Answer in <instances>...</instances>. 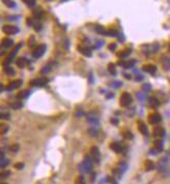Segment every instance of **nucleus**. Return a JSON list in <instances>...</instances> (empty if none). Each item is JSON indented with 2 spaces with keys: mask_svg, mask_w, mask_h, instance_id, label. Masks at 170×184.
I'll list each match as a JSON object with an SVG mask.
<instances>
[{
  "mask_svg": "<svg viewBox=\"0 0 170 184\" xmlns=\"http://www.w3.org/2000/svg\"><path fill=\"white\" fill-rule=\"evenodd\" d=\"M46 50H47L46 45H40V46L35 47L34 49H33V51H32L33 58H35V59H38L40 57H42L44 54H45Z\"/></svg>",
  "mask_w": 170,
  "mask_h": 184,
  "instance_id": "obj_4",
  "label": "nucleus"
},
{
  "mask_svg": "<svg viewBox=\"0 0 170 184\" xmlns=\"http://www.w3.org/2000/svg\"><path fill=\"white\" fill-rule=\"evenodd\" d=\"M151 85L149 84H146V85H143V87H142V89L144 90V91H148V90H151Z\"/></svg>",
  "mask_w": 170,
  "mask_h": 184,
  "instance_id": "obj_44",
  "label": "nucleus"
},
{
  "mask_svg": "<svg viewBox=\"0 0 170 184\" xmlns=\"http://www.w3.org/2000/svg\"><path fill=\"white\" fill-rule=\"evenodd\" d=\"M78 51L80 52L82 55H84V56H86V57H90V56H91V51H90V49H88L87 47L79 46L78 47Z\"/></svg>",
  "mask_w": 170,
  "mask_h": 184,
  "instance_id": "obj_14",
  "label": "nucleus"
},
{
  "mask_svg": "<svg viewBox=\"0 0 170 184\" xmlns=\"http://www.w3.org/2000/svg\"><path fill=\"white\" fill-rule=\"evenodd\" d=\"M11 175V172L9 171H3V172H0V180H4V179L8 178Z\"/></svg>",
  "mask_w": 170,
  "mask_h": 184,
  "instance_id": "obj_29",
  "label": "nucleus"
},
{
  "mask_svg": "<svg viewBox=\"0 0 170 184\" xmlns=\"http://www.w3.org/2000/svg\"><path fill=\"white\" fill-rule=\"evenodd\" d=\"M131 53H132V50H131V49L124 50V51H122L118 54V57H119V58H127V57L130 56V54H131Z\"/></svg>",
  "mask_w": 170,
  "mask_h": 184,
  "instance_id": "obj_23",
  "label": "nucleus"
},
{
  "mask_svg": "<svg viewBox=\"0 0 170 184\" xmlns=\"http://www.w3.org/2000/svg\"><path fill=\"white\" fill-rule=\"evenodd\" d=\"M0 184H6V183H0Z\"/></svg>",
  "mask_w": 170,
  "mask_h": 184,
  "instance_id": "obj_50",
  "label": "nucleus"
},
{
  "mask_svg": "<svg viewBox=\"0 0 170 184\" xmlns=\"http://www.w3.org/2000/svg\"><path fill=\"white\" fill-rule=\"evenodd\" d=\"M143 71L151 73V75H155V73L157 71V66L154 64H146L143 66Z\"/></svg>",
  "mask_w": 170,
  "mask_h": 184,
  "instance_id": "obj_12",
  "label": "nucleus"
},
{
  "mask_svg": "<svg viewBox=\"0 0 170 184\" xmlns=\"http://www.w3.org/2000/svg\"><path fill=\"white\" fill-rule=\"evenodd\" d=\"M95 30L99 33V34L106 35V30H105V28H104V26H102V25H95Z\"/></svg>",
  "mask_w": 170,
  "mask_h": 184,
  "instance_id": "obj_24",
  "label": "nucleus"
},
{
  "mask_svg": "<svg viewBox=\"0 0 170 184\" xmlns=\"http://www.w3.org/2000/svg\"><path fill=\"white\" fill-rule=\"evenodd\" d=\"M22 1H23L25 4H27L28 6H30V7H33V6L35 5V3H36L35 0H22Z\"/></svg>",
  "mask_w": 170,
  "mask_h": 184,
  "instance_id": "obj_34",
  "label": "nucleus"
},
{
  "mask_svg": "<svg viewBox=\"0 0 170 184\" xmlns=\"http://www.w3.org/2000/svg\"><path fill=\"white\" fill-rule=\"evenodd\" d=\"M28 63H29V62L26 60V58H18V59H17V61H16L17 66H18V67H20V68L25 67V66H26Z\"/></svg>",
  "mask_w": 170,
  "mask_h": 184,
  "instance_id": "obj_18",
  "label": "nucleus"
},
{
  "mask_svg": "<svg viewBox=\"0 0 170 184\" xmlns=\"http://www.w3.org/2000/svg\"><path fill=\"white\" fill-rule=\"evenodd\" d=\"M79 169L82 173H89L92 170V160L90 157H86L84 161L79 165Z\"/></svg>",
  "mask_w": 170,
  "mask_h": 184,
  "instance_id": "obj_2",
  "label": "nucleus"
},
{
  "mask_svg": "<svg viewBox=\"0 0 170 184\" xmlns=\"http://www.w3.org/2000/svg\"><path fill=\"white\" fill-rule=\"evenodd\" d=\"M19 149H20V146L18 145V144H13V145H11V146H9V150H11V152L19 151Z\"/></svg>",
  "mask_w": 170,
  "mask_h": 184,
  "instance_id": "obj_35",
  "label": "nucleus"
},
{
  "mask_svg": "<svg viewBox=\"0 0 170 184\" xmlns=\"http://www.w3.org/2000/svg\"><path fill=\"white\" fill-rule=\"evenodd\" d=\"M13 45H14V41L11 39V38H3L2 41H1V47H3L4 49L11 48Z\"/></svg>",
  "mask_w": 170,
  "mask_h": 184,
  "instance_id": "obj_16",
  "label": "nucleus"
},
{
  "mask_svg": "<svg viewBox=\"0 0 170 184\" xmlns=\"http://www.w3.org/2000/svg\"><path fill=\"white\" fill-rule=\"evenodd\" d=\"M8 163H9V161H8L7 159H5L4 157L1 158V159H0V168H4V167H6V165H8Z\"/></svg>",
  "mask_w": 170,
  "mask_h": 184,
  "instance_id": "obj_36",
  "label": "nucleus"
},
{
  "mask_svg": "<svg viewBox=\"0 0 170 184\" xmlns=\"http://www.w3.org/2000/svg\"><path fill=\"white\" fill-rule=\"evenodd\" d=\"M111 123H112V124H114V125H117L118 124V119H117V118H115V117H113V118H111Z\"/></svg>",
  "mask_w": 170,
  "mask_h": 184,
  "instance_id": "obj_43",
  "label": "nucleus"
},
{
  "mask_svg": "<svg viewBox=\"0 0 170 184\" xmlns=\"http://www.w3.org/2000/svg\"><path fill=\"white\" fill-rule=\"evenodd\" d=\"M116 47H117V45H116L115 43H110L108 46V49L110 50V51H114V50L116 49Z\"/></svg>",
  "mask_w": 170,
  "mask_h": 184,
  "instance_id": "obj_42",
  "label": "nucleus"
},
{
  "mask_svg": "<svg viewBox=\"0 0 170 184\" xmlns=\"http://www.w3.org/2000/svg\"><path fill=\"white\" fill-rule=\"evenodd\" d=\"M124 77L127 79H131V76H130V75H124Z\"/></svg>",
  "mask_w": 170,
  "mask_h": 184,
  "instance_id": "obj_49",
  "label": "nucleus"
},
{
  "mask_svg": "<svg viewBox=\"0 0 170 184\" xmlns=\"http://www.w3.org/2000/svg\"><path fill=\"white\" fill-rule=\"evenodd\" d=\"M144 165H145V171H147V172L153 171L155 168H156V165H155L154 161H151V160H149V159L146 160L145 163H144Z\"/></svg>",
  "mask_w": 170,
  "mask_h": 184,
  "instance_id": "obj_21",
  "label": "nucleus"
},
{
  "mask_svg": "<svg viewBox=\"0 0 170 184\" xmlns=\"http://www.w3.org/2000/svg\"><path fill=\"white\" fill-rule=\"evenodd\" d=\"M9 107L11 109H14V110H20L23 107V103L20 100H15L13 103H9Z\"/></svg>",
  "mask_w": 170,
  "mask_h": 184,
  "instance_id": "obj_20",
  "label": "nucleus"
},
{
  "mask_svg": "<svg viewBox=\"0 0 170 184\" xmlns=\"http://www.w3.org/2000/svg\"><path fill=\"white\" fill-rule=\"evenodd\" d=\"M154 145H155V148H156V150L158 152H161L163 150V141H161V140H156Z\"/></svg>",
  "mask_w": 170,
  "mask_h": 184,
  "instance_id": "obj_22",
  "label": "nucleus"
},
{
  "mask_svg": "<svg viewBox=\"0 0 170 184\" xmlns=\"http://www.w3.org/2000/svg\"><path fill=\"white\" fill-rule=\"evenodd\" d=\"M75 183H76V184H85V182H84L83 177H82V176H79L78 178L76 179Z\"/></svg>",
  "mask_w": 170,
  "mask_h": 184,
  "instance_id": "obj_40",
  "label": "nucleus"
},
{
  "mask_svg": "<svg viewBox=\"0 0 170 184\" xmlns=\"http://www.w3.org/2000/svg\"><path fill=\"white\" fill-rule=\"evenodd\" d=\"M142 79H143V77H141L140 75H139V77L136 78V81H140V80H142Z\"/></svg>",
  "mask_w": 170,
  "mask_h": 184,
  "instance_id": "obj_47",
  "label": "nucleus"
},
{
  "mask_svg": "<svg viewBox=\"0 0 170 184\" xmlns=\"http://www.w3.org/2000/svg\"><path fill=\"white\" fill-rule=\"evenodd\" d=\"M3 89H4V86H3V84H1V83H0V93L3 91Z\"/></svg>",
  "mask_w": 170,
  "mask_h": 184,
  "instance_id": "obj_46",
  "label": "nucleus"
},
{
  "mask_svg": "<svg viewBox=\"0 0 170 184\" xmlns=\"http://www.w3.org/2000/svg\"><path fill=\"white\" fill-rule=\"evenodd\" d=\"M21 85H22V80H15V81L11 82V83L5 87V89L7 90V91H11V90H15V89H17V88H19Z\"/></svg>",
  "mask_w": 170,
  "mask_h": 184,
  "instance_id": "obj_9",
  "label": "nucleus"
},
{
  "mask_svg": "<svg viewBox=\"0 0 170 184\" xmlns=\"http://www.w3.org/2000/svg\"><path fill=\"white\" fill-rule=\"evenodd\" d=\"M122 135H124V138L128 139V140H131V139H133V133H131V131H126L124 133H122Z\"/></svg>",
  "mask_w": 170,
  "mask_h": 184,
  "instance_id": "obj_38",
  "label": "nucleus"
},
{
  "mask_svg": "<svg viewBox=\"0 0 170 184\" xmlns=\"http://www.w3.org/2000/svg\"><path fill=\"white\" fill-rule=\"evenodd\" d=\"M90 155H91L92 159L95 160V163H100L101 153H100V150H99L97 147H95V146L91 147V149H90Z\"/></svg>",
  "mask_w": 170,
  "mask_h": 184,
  "instance_id": "obj_8",
  "label": "nucleus"
},
{
  "mask_svg": "<svg viewBox=\"0 0 170 184\" xmlns=\"http://www.w3.org/2000/svg\"><path fill=\"white\" fill-rule=\"evenodd\" d=\"M2 31L7 35H14L19 32V28L14 25H4L2 27Z\"/></svg>",
  "mask_w": 170,
  "mask_h": 184,
  "instance_id": "obj_5",
  "label": "nucleus"
},
{
  "mask_svg": "<svg viewBox=\"0 0 170 184\" xmlns=\"http://www.w3.org/2000/svg\"><path fill=\"white\" fill-rule=\"evenodd\" d=\"M8 130V126L6 124H0V135H4V133H7Z\"/></svg>",
  "mask_w": 170,
  "mask_h": 184,
  "instance_id": "obj_33",
  "label": "nucleus"
},
{
  "mask_svg": "<svg viewBox=\"0 0 170 184\" xmlns=\"http://www.w3.org/2000/svg\"><path fill=\"white\" fill-rule=\"evenodd\" d=\"M106 35H108V36H114V37H116V36L118 35V32L116 31L115 29H109V30H107L106 31Z\"/></svg>",
  "mask_w": 170,
  "mask_h": 184,
  "instance_id": "obj_28",
  "label": "nucleus"
},
{
  "mask_svg": "<svg viewBox=\"0 0 170 184\" xmlns=\"http://www.w3.org/2000/svg\"><path fill=\"white\" fill-rule=\"evenodd\" d=\"M132 95L130 94L129 92H124L122 95H120V98H119V103L120 106L124 107V108H127L129 107L131 103H132Z\"/></svg>",
  "mask_w": 170,
  "mask_h": 184,
  "instance_id": "obj_1",
  "label": "nucleus"
},
{
  "mask_svg": "<svg viewBox=\"0 0 170 184\" xmlns=\"http://www.w3.org/2000/svg\"><path fill=\"white\" fill-rule=\"evenodd\" d=\"M136 61L135 60H127V61H119L118 64L122 65L124 68H131L135 65Z\"/></svg>",
  "mask_w": 170,
  "mask_h": 184,
  "instance_id": "obj_13",
  "label": "nucleus"
},
{
  "mask_svg": "<svg viewBox=\"0 0 170 184\" xmlns=\"http://www.w3.org/2000/svg\"><path fill=\"white\" fill-rule=\"evenodd\" d=\"M30 94L29 90H23V91H20L18 94H17V98L18 99H24V98H27Z\"/></svg>",
  "mask_w": 170,
  "mask_h": 184,
  "instance_id": "obj_19",
  "label": "nucleus"
},
{
  "mask_svg": "<svg viewBox=\"0 0 170 184\" xmlns=\"http://www.w3.org/2000/svg\"><path fill=\"white\" fill-rule=\"evenodd\" d=\"M44 16V13L42 9H35L33 11V17H34V19H42Z\"/></svg>",
  "mask_w": 170,
  "mask_h": 184,
  "instance_id": "obj_27",
  "label": "nucleus"
},
{
  "mask_svg": "<svg viewBox=\"0 0 170 184\" xmlns=\"http://www.w3.org/2000/svg\"><path fill=\"white\" fill-rule=\"evenodd\" d=\"M138 129L142 133L143 135H148V128L146 126V124L142 121H138Z\"/></svg>",
  "mask_w": 170,
  "mask_h": 184,
  "instance_id": "obj_10",
  "label": "nucleus"
},
{
  "mask_svg": "<svg viewBox=\"0 0 170 184\" xmlns=\"http://www.w3.org/2000/svg\"><path fill=\"white\" fill-rule=\"evenodd\" d=\"M4 73H5L7 76H14L15 75L14 68L11 67L9 65H5V66H4Z\"/></svg>",
  "mask_w": 170,
  "mask_h": 184,
  "instance_id": "obj_25",
  "label": "nucleus"
},
{
  "mask_svg": "<svg viewBox=\"0 0 170 184\" xmlns=\"http://www.w3.org/2000/svg\"><path fill=\"white\" fill-rule=\"evenodd\" d=\"M50 71H51V65L49 64V65H46V66H45V67L42 69L41 73H49Z\"/></svg>",
  "mask_w": 170,
  "mask_h": 184,
  "instance_id": "obj_39",
  "label": "nucleus"
},
{
  "mask_svg": "<svg viewBox=\"0 0 170 184\" xmlns=\"http://www.w3.org/2000/svg\"><path fill=\"white\" fill-rule=\"evenodd\" d=\"M21 48H22V43H18V45H17V46L15 47L14 50H13V51H11V53H9V55H8V56L6 57L5 61L3 62V65H4V66H5V65H8V64H9V63L11 62V61H13V59H14V57L16 56L17 53L19 52V50L21 49Z\"/></svg>",
  "mask_w": 170,
  "mask_h": 184,
  "instance_id": "obj_3",
  "label": "nucleus"
},
{
  "mask_svg": "<svg viewBox=\"0 0 170 184\" xmlns=\"http://www.w3.org/2000/svg\"><path fill=\"white\" fill-rule=\"evenodd\" d=\"M2 2L4 3L7 7H15V6H16V3H15L13 0H2Z\"/></svg>",
  "mask_w": 170,
  "mask_h": 184,
  "instance_id": "obj_32",
  "label": "nucleus"
},
{
  "mask_svg": "<svg viewBox=\"0 0 170 184\" xmlns=\"http://www.w3.org/2000/svg\"><path fill=\"white\" fill-rule=\"evenodd\" d=\"M49 82L47 78H41V79H33L32 81L30 82V84L35 87H44L45 85Z\"/></svg>",
  "mask_w": 170,
  "mask_h": 184,
  "instance_id": "obj_7",
  "label": "nucleus"
},
{
  "mask_svg": "<svg viewBox=\"0 0 170 184\" xmlns=\"http://www.w3.org/2000/svg\"><path fill=\"white\" fill-rule=\"evenodd\" d=\"M154 135L155 137H164L165 135V129L162 127V126H156L154 128Z\"/></svg>",
  "mask_w": 170,
  "mask_h": 184,
  "instance_id": "obj_15",
  "label": "nucleus"
},
{
  "mask_svg": "<svg viewBox=\"0 0 170 184\" xmlns=\"http://www.w3.org/2000/svg\"><path fill=\"white\" fill-rule=\"evenodd\" d=\"M88 133H89V135H91V137H97V130L95 129V128H89Z\"/></svg>",
  "mask_w": 170,
  "mask_h": 184,
  "instance_id": "obj_37",
  "label": "nucleus"
},
{
  "mask_svg": "<svg viewBox=\"0 0 170 184\" xmlns=\"http://www.w3.org/2000/svg\"><path fill=\"white\" fill-rule=\"evenodd\" d=\"M108 71L111 75H115L116 73V67L114 63H109L108 64Z\"/></svg>",
  "mask_w": 170,
  "mask_h": 184,
  "instance_id": "obj_30",
  "label": "nucleus"
},
{
  "mask_svg": "<svg viewBox=\"0 0 170 184\" xmlns=\"http://www.w3.org/2000/svg\"><path fill=\"white\" fill-rule=\"evenodd\" d=\"M34 29L35 31H40L42 29V25L41 24H34Z\"/></svg>",
  "mask_w": 170,
  "mask_h": 184,
  "instance_id": "obj_45",
  "label": "nucleus"
},
{
  "mask_svg": "<svg viewBox=\"0 0 170 184\" xmlns=\"http://www.w3.org/2000/svg\"><path fill=\"white\" fill-rule=\"evenodd\" d=\"M147 103L151 108H158L160 106V101L156 97H149L147 100Z\"/></svg>",
  "mask_w": 170,
  "mask_h": 184,
  "instance_id": "obj_17",
  "label": "nucleus"
},
{
  "mask_svg": "<svg viewBox=\"0 0 170 184\" xmlns=\"http://www.w3.org/2000/svg\"><path fill=\"white\" fill-rule=\"evenodd\" d=\"M3 157H4V153H3L2 151H0V159H1V158H3Z\"/></svg>",
  "mask_w": 170,
  "mask_h": 184,
  "instance_id": "obj_48",
  "label": "nucleus"
},
{
  "mask_svg": "<svg viewBox=\"0 0 170 184\" xmlns=\"http://www.w3.org/2000/svg\"><path fill=\"white\" fill-rule=\"evenodd\" d=\"M61 1H65V0H61Z\"/></svg>",
  "mask_w": 170,
  "mask_h": 184,
  "instance_id": "obj_51",
  "label": "nucleus"
},
{
  "mask_svg": "<svg viewBox=\"0 0 170 184\" xmlns=\"http://www.w3.org/2000/svg\"><path fill=\"white\" fill-rule=\"evenodd\" d=\"M24 163H16V165H15V168L17 169V170H22V169L24 168Z\"/></svg>",
  "mask_w": 170,
  "mask_h": 184,
  "instance_id": "obj_41",
  "label": "nucleus"
},
{
  "mask_svg": "<svg viewBox=\"0 0 170 184\" xmlns=\"http://www.w3.org/2000/svg\"><path fill=\"white\" fill-rule=\"evenodd\" d=\"M11 117V114L7 112H0V119L2 120H8Z\"/></svg>",
  "mask_w": 170,
  "mask_h": 184,
  "instance_id": "obj_31",
  "label": "nucleus"
},
{
  "mask_svg": "<svg viewBox=\"0 0 170 184\" xmlns=\"http://www.w3.org/2000/svg\"><path fill=\"white\" fill-rule=\"evenodd\" d=\"M162 121V117L159 113H153L148 116V122L151 124H158Z\"/></svg>",
  "mask_w": 170,
  "mask_h": 184,
  "instance_id": "obj_6",
  "label": "nucleus"
},
{
  "mask_svg": "<svg viewBox=\"0 0 170 184\" xmlns=\"http://www.w3.org/2000/svg\"><path fill=\"white\" fill-rule=\"evenodd\" d=\"M110 149L112 151L115 152V153H120V152H122V146L118 142H112L110 144Z\"/></svg>",
  "mask_w": 170,
  "mask_h": 184,
  "instance_id": "obj_11",
  "label": "nucleus"
},
{
  "mask_svg": "<svg viewBox=\"0 0 170 184\" xmlns=\"http://www.w3.org/2000/svg\"><path fill=\"white\" fill-rule=\"evenodd\" d=\"M88 121H89V123L91 125H97L99 124V119H97V117L95 116H91V115H88Z\"/></svg>",
  "mask_w": 170,
  "mask_h": 184,
  "instance_id": "obj_26",
  "label": "nucleus"
}]
</instances>
